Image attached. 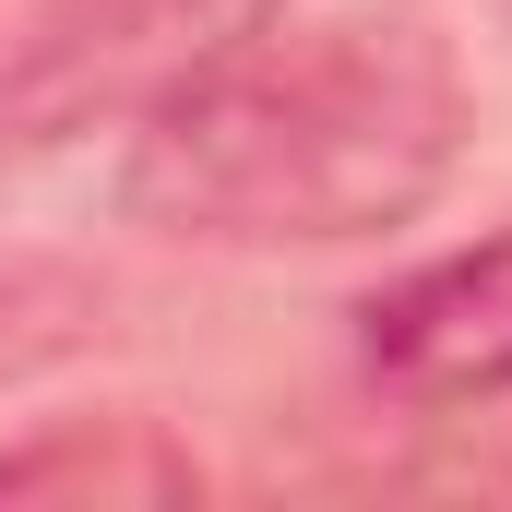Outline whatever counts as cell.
Masks as SVG:
<instances>
[{
  "instance_id": "6da1fadb",
  "label": "cell",
  "mask_w": 512,
  "mask_h": 512,
  "mask_svg": "<svg viewBox=\"0 0 512 512\" xmlns=\"http://www.w3.org/2000/svg\"><path fill=\"white\" fill-rule=\"evenodd\" d=\"M465 60L429 12L262 24L131 120L120 215L191 251H346L417 227L465 167Z\"/></svg>"
},
{
  "instance_id": "7a4b0ae2",
  "label": "cell",
  "mask_w": 512,
  "mask_h": 512,
  "mask_svg": "<svg viewBox=\"0 0 512 512\" xmlns=\"http://www.w3.org/2000/svg\"><path fill=\"white\" fill-rule=\"evenodd\" d=\"M286 0H36L0 48V167H36L84 131H131L251 48Z\"/></svg>"
},
{
  "instance_id": "277c9868",
  "label": "cell",
  "mask_w": 512,
  "mask_h": 512,
  "mask_svg": "<svg viewBox=\"0 0 512 512\" xmlns=\"http://www.w3.org/2000/svg\"><path fill=\"white\" fill-rule=\"evenodd\" d=\"M0 501H203V453L167 417H36L0 441Z\"/></svg>"
},
{
  "instance_id": "5b68a950",
  "label": "cell",
  "mask_w": 512,
  "mask_h": 512,
  "mask_svg": "<svg viewBox=\"0 0 512 512\" xmlns=\"http://www.w3.org/2000/svg\"><path fill=\"white\" fill-rule=\"evenodd\" d=\"M96 286L72 274V262H0V393L36 382V370H60L84 334H96Z\"/></svg>"
},
{
  "instance_id": "3957f363",
  "label": "cell",
  "mask_w": 512,
  "mask_h": 512,
  "mask_svg": "<svg viewBox=\"0 0 512 512\" xmlns=\"http://www.w3.org/2000/svg\"><path fill=\"white\" fill-rule=\"evenodd\" d=\"M358 370L405 417H465L512 393V227L429 251L358 298Z\"/></svg>"
}]
</instances>
